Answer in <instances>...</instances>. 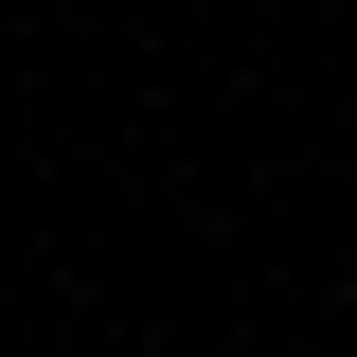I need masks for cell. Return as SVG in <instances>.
<instances>
[]
</instances>
